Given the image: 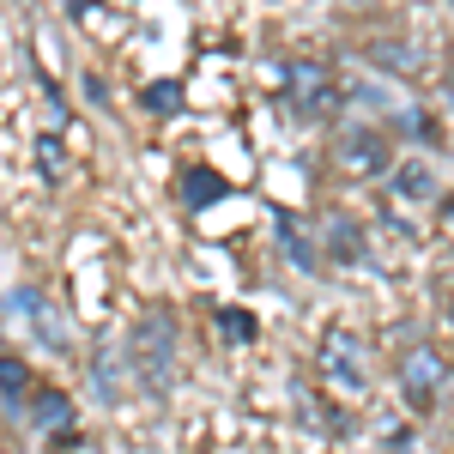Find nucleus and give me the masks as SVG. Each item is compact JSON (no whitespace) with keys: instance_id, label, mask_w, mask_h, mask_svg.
<instances>
[{"instance_id":"obj_1","label":"nucleus","mask_w":454,"mask_h":454,"mask_svg":"<svg viewBox=\"0 0 454 454\" xmlns=\"http://www.w3.org/2000/svg\"><path fill=\"white\" fill-rule=\"evenodd\" d=\"M128 357H134V370L145 376L152 394H164L176 382V321L164 309H145L140 327H134V340H128Z\"/></svg>"},{"instance_id":"obj_2","label":"nucleus","mask_w":454,"mask_h":454,"mask_svg":"<svg viewBox=\"0 0 454 454\" xmlns=\"http://www.w3.org/2000/svg\"><path fill=\"white\" fill-rule=\"evenodd\" d=\"M442 382H449V364H442L430 346L400 351V394H406V406H412V412H430V406H436V394H442Z\"/></svg>"},{"instance_id":"obj_3","label":"nucleus","mask_w":454,"mask_h":454,"mask_svg":"<svg viewBox=\"0 0 454 454\" xmlns=\"http://www.w3.org/2000/svg\"><path fill=\"white\" fill-rule=\"evenodd\" d=\"M321 382L333 387V394H364L370 382V364H364V346L351 340V333H327L321 340Z\"/></svg>"},{"instance_id":"obj_4","label":"nucleus","mask_w":454,"mask_h":454,"mask_svg":"<svg viewBox=\"0 0 454 454\" xmlns=\"http://www.w3.org/2000/svg\"><path fill=\"white\" fill-rule=\"evenodd\" d=\"M333 158H340V170L346 176H382L387 164H394V152H387V140L376 134V128H357V134H346V140L333 145Z\"/></svg>"},{"instance_id":"obj_5","label":"nucleus","mask_w":454,"mask_h":454,"mask_svg":"<svg viewBox=\"0 0 454 454\" xmlns=\"http://www.w3.org/2000/svg\"><path fill=\"white\" fill-rule=\"evenodd\" d=\"M285 85H291V104L303 109V115L333 109V79L321 73V61H291V67H285Z\"/></svg>"},{"instance_id":"obj_6","label":"nucleus","mask_w":454,"mask_h":454,"mask_svg":"<svg viewBox=\"0 0 454 454\" xmlns=\"http://www.w3.org/2000/svg\"><path fill=\"white\" fill-rule=\"evenodd\" d=\"M73 424V400L61 394V387H31V430H43V436H67Z\"/></svg>"},{"instance_id":"obj_7","label":"nucleus","mask_w":454,"mask_h":454,"mask_svg":"<svg viewBox=\"0 0 454 454\" xmlns=\"http://www.w3.org/2000/svg\"><path fill=\"white\" fill-rule=\"evenodd\" d=\"M25 394H31V364L6 351V357H0V400H6V406H19Z\"/></svg>"},{"instance_id":"obj_8","label":"nucleus","mask_w":454,"mask_h":454,"mask_svg":"<svg viewBox=\"0 0 454 454\" xmlns=\"http://www.w3.org/2000/svg\"><path fill=\"white\" fill-rule=\"evenodd\" d=\"M400 194H406V200H430V194H436V176L424 170V164H406V170H400Z\"/></svg>"},{"instance_id":"obj_9","label":"nucleus","mask_w":454,"mask_h":454,"mask_svg":"<svg viewBox=\"0 0 454 454\" xmlns=\"http://www.w3.org/2000/svg\"><path fill=\"white\" fill-rule=\"evenodd\" d=\"M376 49V61H387V67L400 73H424V55H406V43H370Z\"/></svg>"},{"instance_id":"obj_10","label":"nucleus","mask_w":454,"mask_h":454,"mask_svg":"<svg viewBox=\"0 0 454 454\" xmlns=\"http://www.w3.org/2000/svg\"><path fill=\"white\" fill-rule=\"evenodd\" d=\"M188 188H194V194H188L194 207H207V200H218V194H224V182H218L212 170H194V176H188Z\"/></svg>"},{"instance_id":"obj_11","label":"nucleus","mask_w":454,"mask_h":454,"mask_svg":"<svg viewBox=\"0 0 454 454\" xmlns=\"http://www.w3.org/2000/svg\"><path fill=\"white\" fill-rule=\"evenodd\" d=\"M333 237H340V243H333V254H340V261H351V254H357V224L333 218Z\"/></svg>"},{"instance_id":"obj_12","label":"nucleus","mask_w":454,"mask_h":454,"mask_svg":"<svg viewBox=\"0 0 454 454\" xmlns=\"http://www.w3.org/2000/svg\"><path fill=\"white\" fill-rule=\"evenodd\" d=\"M182 104V91L176 85H152V109H176Z\"/></svg>"},{"instance_id":"obj_13","label":"nucleus","mask_w":454,"mask_h":454,"mask_svg":"<svg viewBox=\"0 0 454 454\" xmlns=\"http://www.w3.org/2000/svg\"><path fill=\"white\" fill-rule=\"evenodd\" d=\"M224 327H231V333H237V340H248V333H254V321H248V315H237V309L224 315Z\"/></svg>"},{"instance_id":"obj_14","label":"nucleus","mask_w":454,"mask_h":454,"mask_svg":"<svg viewBox=\"0 0 454 454\" xmlns=\"http://www.w3.org/2000/svg\"><path fill=\"white\" fill-rule=\"evenodd\" d=\"M449 104H454V91H449Z\"/></svg>"}]
</instances>
